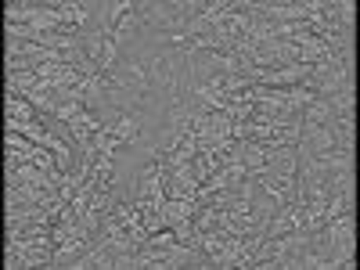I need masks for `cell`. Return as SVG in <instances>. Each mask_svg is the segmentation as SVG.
Segmentation results:
<instances>
[{"label":"cell","instance_id":"cell-1","mask_svg":"<svg viewBox=\"0 0 360 270\" xmlns=\"http://www.w3.org/2000/svg\"><path fill=\"white\" fill-rule=\"evenodd\" d=\"M108 127V134L119 141V144H134L137 141V127H141V119L134 115V112H127V115H115L112 123H105Z\"/></svg>","mask_w":360,"mask_h":270},{"label":"cell","instance_id":"cell-2","mask_svg":"<svg viewBox=\"0 0 360 270\" xmlns=\"http://www.w3.org/2000/svg\"><path fill=\"white\" fill-rule=\"evenodd\" d=\"M4 108H8V119H25V123H37V119H44V112L40 108H33L25 98H18V94H8L4 98Z\"/></svg>","mask_w":360,"mask_h":270}]
</instances>
